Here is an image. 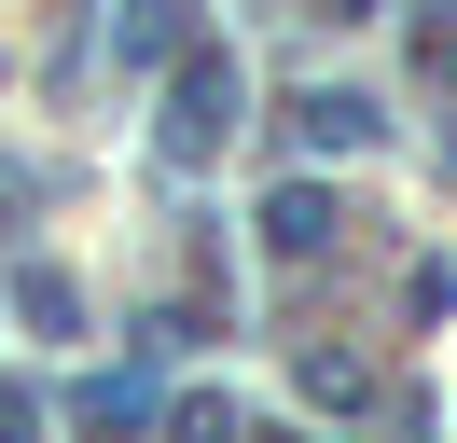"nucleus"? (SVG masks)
<instances>
[{"label":"nucleus","mask_w":457,"mask_h":443,"mask_svg":"<svg viewBox=\"0 0 457 443\" xmlns=\"http://www.w3.org/2000/svg\"><path fill=\"white\" fill-rule=\"evenodd\" d=\"M416 70H429V83H457V28H444V14L416 28Z\"/></svg>","instance_id":"obj_5"},{"label":"nucleus","mask_w":457,"mask_h":443,"mask_svg":"<svg viewBox=\"0 0 457 443\" xmlns=\"http://www.w3.org/2000/svg\"><path fill=\"white\" fill-rule=\"evenodd\" d=\"M236 125V55H180V111H167V166H208Z\"/></svg>","instance_id":"obj_1"},{"label":"nucleus","mask_w":457,"mask_h":443,"mask_svg":"<svg viewBox=\"0 0 457 443\" xmlns=\"http://www.w3.org/2000/svg\"><path fill=\"white\" fill-rule=\"evenodd\" d=\"M42 430V402H29V388H0V443H29Z\"/></svg>","instance_id":"obj_6"},{"label":"nucleus","mask_w":457,"mask_h":443,"mask_svg":"<svg viewBox=\"0 0 457 443\" xmlns=\"http://www.w3.org/2000/svg\"><path fill=\"white\" fill-rule=\"evenodd\" d=\"M180 42H195V0H125V55L139 70H167Z\"/></svg>","instance_id":"obj_3"},{"label":"nucleus","mask_w":457,"mask_h":443,"mask_svg":"<svg viewBox=\"0 0 457 443\" xmlns=\"http://www.w3.org/2000/svg\"><path fill=\"white\" fill-rule=\"evenodd\" d=\"M14 305H29V319H42V332H70V319H84V291H70V277H56V263H29V277H14Z\"/></svg>","instance_id":"obj_4"},{"label":"nucleus","mask_w":457,"mask_h":443,"mask_svg":"<svg viewBox=\"0 0 457 443\" xmlns=\"http://www.w3.org/2000/svg\"><path fill=\"white\" fill-rule=\"evenodd\" d=\"M319 236H333V194H319V180H278V194H263V249H291V263H305Z\"/></svg>","instance_id":"obj_2"}]
</instances>
